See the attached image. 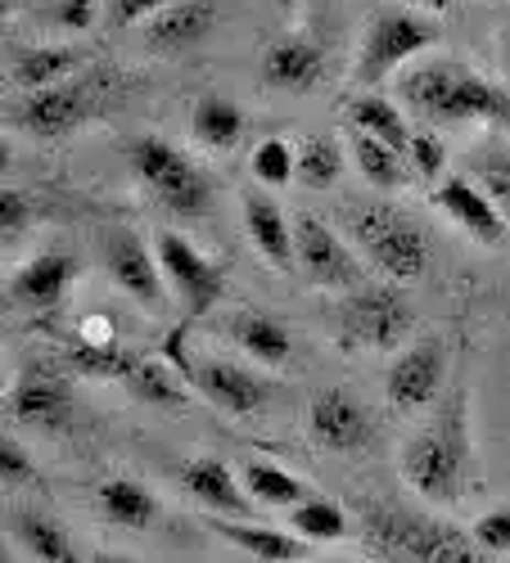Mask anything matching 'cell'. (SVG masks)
<instances>
[{"label":"cell","instance_id":"cell-18","mask_svg":"<svg viewBox=\"0 0 510 563\" xmlns=\"http://www.w3.org/2000/svg\"><path fill=\"white\" fill-rule=\"evenodd\" d=\"M245 230H249V240H253V249L262 253L267 266L299 271V262H294V221L281 212V203H275L271 195H262V190L245 195Z\"/></svg>","mask_w":510,"mask_h":563},{"label":"cell","instance_id":"cell-1","mask_svg":"<svg viewBox=\"0 0 510 563\" xmlns=\"http://www.w3.org/2000/svg\"><path fill=\"white\" fill-rule=\"evenodd\" d=\"M398 100L434 126L488 122L497 131H510V90L492 86L488 77H479L475 68L456 64V59L411 64L398 77Z\"/></svg>","mask_w":510,"mask_h":563},{"label":"cell","instance_id":"cell-7","mask_svg":"<svg viewBox=\"0 0 510 563\" xmlns=\"http://www.w3.org/2000/svg\"><path fill=\"white\" fill-rule=\"evenodd\" d=\"M335 324H339L344 343L370 347V352H389L415 330V311L389 285H357L335 307Z\"/></svg>","mask_w":510,"mask_h":563},{"label":"cell","instance_id":"cell-34","mask_svg":"<svg viewBox=\"0 0 510 563\" xmlns=\"http://www.w3.org/2000/svg\"><path fill=\"white\" fill-rule=\"evenodd\" d=\"M470 180H479V190L510 217V150L488 145L470 154Z\"/></svg>","mask_w":510,"mask_h":563},{"label":"cell","instance_id":"cell-20","mask_svg":"<svg viewBox=\"0 0 510 563\" xmlns=\"http://www.w3.org/2000/svg\"><path fill=\"white\" fill-rule=\"evenodd\" d=\"M321 77H326V55H321L316 41L290 36L262 55V81L275 90H290V96H303Z\"/></svg>","mask_w":510,"mask_h":563},{"label":"cell","instance_id":"cell-29","mask_svg":"<svg viewBox=\"0 0 510 563\" xmlns=\"http://www.w3.org/2000/svg\"><path fill=\"white\" fill-rule=\"evenodd\" d=\"M352 131H366V135H376V140H384V145H393L398 154H406L411 150V126H406V118H402V109L398 104H389L384 96H357L352 104Z\"/></svg>","mask_w":510,"mask_h":563},{"label":"cell","instance_id":"cell-37","mask_svg":"<svg viewBox=\"0 0 510 563\" xmlns=\"http://www.w3.org/2000/svg\"><path fill=\"white\" fill-rule=\"evenodd\" d=\"M32 225V203L23 190H14V185H6L0 190V240H6V249H14V240Z\"/></svg>","mask_w":510,"mask_h":563},{"label":"cell","instance_id":"cell-24","mask_svg":"<svg viewBox=\"0 0 510 563\" xmlns=\"http://www.w3.org/2000/svg\"><path fill=\"white\" fill-rule=\"evenodd\" d=\"M77 51L73 45H10V81L19 90H45L68 81V73L77 68Z\"/></svg>","mask_w":510,"mask_h":563},{"label":"cell","instance_id":"cell-42","mask_svg":"<svg viewBox=\"0 0 510 563\" xmlns=\"http://www.w3.org/2000/svg\"><path fill=\"white\" fill-rule=\"evenodd\" d=\"M77 343H86V347H118V334H113V324L105 320V316H96V320H82V334H77Z\"/></svg>","mask_w":510,"mask_h":563},{"label":"cell","instance_id":"cell-23","mask_svg":"<svg viewBox=\"0 0 510 563\" xmlns=\"http://www.w3.org/2000/svg\"><path fill=\"white\" fill-rule=\"evenodd\" d=\"M230 339H236V347L258 361V365H285L294 356V339L290 330L275 316H262V311H240V316H230Z\"/></svg>","mask_w":510,"mask_h":563},{"label":"cell","instance_id":"cell-33","mask_svg":"<svg viewBox=\"0 0 510 563\" xmlns=\"http://www.w3.org/2000/svg\"><path fill=\"white\" fill-rule=\"evenodd\" d=\"M290 528H294L299 537H307V541H339V537L348 532V519H344V509H339L335 500H326V496H303V500L294 505Z\"/></svg>","mask_w":510,"mask_h":563},{"label":"cell","instance_id":"cell-11","mask_svg":"<svg viewBox=\"0 0 510 563\" xmlns=\"http://www.w3.org/2000/svg\"><path fill=\"white\" fill-rule=\"evenodd\" d=\"M90 118V96L73 81L45 86V90H28L14 109L19 131H28L32 140H64L73 135L82 122Z\"/></svg>","mask_w":510,"mask_h":563},{"label":"cell","instance_id":"cell-38","mask_svg":"<svg viewBox=\"0 0 510 563\" xmlns=\"http://www.w3.org/2000/svg\"><path fill=\"white\" fill-rule=\"evenodd\" d=\"M41 19L59 32H86L96 23V0H55V5L41 10Z\"/></svg>","mask_w":510,"mask_h":563},{"label":"cell","instance_id":"cell-26","mask_svg":"<svg viewBox=\"0 0 510 563\" xmlns=\"http://www.w3.org/2000/svg\"><path fill=\"white\" fill-rule=\"evenodd\" d=\"M10 532L19 537V545H23L36 563H82L73 537H68L55 519H45V514H32V509L10 514Z\"/></svg>","mask_w":510,"mask_h":563},{"label":"cell","instance_id":"cell-43","mask_svg":"<svg viewBox=\"0 0 510 563\" xmlns=\"http://www.w3.org/2000/svg\"><path fill=\"white\" fill-rule=\"evenodd\" d=\"M411 10H421V14H443V10H452L456 0H406Z\"/></svg>","mask_w":510,"mask_h":563},{"label":"cell","instance_id":"cell-27","mask_svg":"<svg viewBox=\"0 0 510 563\" xmlns=\"http://www.w3.org/2000/svg\"><path fill=\"white\" fill-rule=\"evenodd\" d=\"M122 388L135 397V401H145V406H167V410H181L185 401V384L176 379V369L163 365V361H150V356H135V365L122 374Z\"/></svg>","mask_w":510,"mask_h":563},{"label":"cell","instance_id":"cell-32","mask_svg":"<svg viewBox=\"0 0 510 563\" xmlns=\"http://www.w3.org/2000/svg\"><path fill=\"white\" fill-rule=\"evenodd\" d=\"M344 172V150L335 145L330 135H307L299 150V180L307 190H330Z\"/></svg>","mask_w":510,"mask_h":563},{"label":"cell","instance_id":"cell-28","mask_svg":"<svg viewBox=\"0 0 510 563\" xmlns=\"http://www.w3.org/2000/svg\"><path fill=\"white\" fill-rule=\"evenodd\" d=\"M245 109L236 100H226V96H204L195 104V118H191V131L199 135V145L208 150H230V145H240V135H245Z\"/></svg>","mask_w":510,"mask_h":563},{"label":"cell","instance_id":"cell-21","mask_svg":"<svg viewBox=\"0 0 510 563\" xmlns=\"http://www.w3.org/2000/svg\"><path fill=\"white\" fill-rule=\"evenodd\" d=\"M213 27H217L213 0H172L167 10L150 19V45L154 51H185V45H199Z\"/></svg>","mask_w":510,"mask_h":563},{"label":"cell","instance_id":"cell-6","mask_svg":"<svg viewBox=\"0 0 510 563\" xmlns=\"http://www.w3.org/2000/svg\"><path fill=\"white\" fill-rule=\"evenodd\" d=\"M434 41H438V32L421 10H380L361 32L352 77L361 86H380L402 64H411L415 55H425Z\"/></svg>","mask_w":510,"mask_h":563},{"label":"cell","instance_id":"cell-14","mask_svg":"<svg viewBox=\"0 0 510 563\" xmlns=\"http://www.w3.org/2000/svg\"><path fill=\"white\" fill-rule=\"evenodd\" d=\"M191 384L204 393V401H213L226 415H253L271 397L267 379H258L253 369H245L236 361H217V356H199L191 365Z\"/></svg>","mask_w":510,"mask_h":563},{"label":"cell","instance_id":"cell-44","mask_svg":"<svg viewBox=\"0 0 510 563\" xmlns=\"http://www.w3.org/2000/svg\"><path fill=\"white\" fill-rule=\"evenodd\" d=\"M96 563H135V559H127V554H109V550H105V554H96Z\"/></svg>","mask_w":510,"mask_h":563},{"label":"cell","instance_id":"cell-5","mask_svg":"<svg viewBox=\"0 0 510 563\" xmlns=\"http://www.w3.org/2000/svg\"><path fill=\"white\" fill-rule=\"evenodd\" d=\"M131 172L145 180V190L176 217H199L208 212L213 203V180L208 172L191 158V154H181L176 145H167V140L159 135H141V140H131Z\"/></svg>","mask_w":510,"mask_h":563},{"label":"cell","instance_id":"cell-12","mask_svg":"<svg viewBox=\"0 0 510 563\" xmlns=\"http://www.w3.org/2000/svg\"><path fill=\"white\" fill-rule=\"evenodd\" d=\"M105 266L113 275V285L135 298L145 311H163V275H159V253L145 249L141 234H131V230H113L109 240H105Z\"/></svg>","mask_w":510,"mask_h":563},{"label":"cell","instance_id":"cell-2","mask_svg":"<svg viewBox=\"0 0 510 563\" xmlns=\"http://www.w3.org/2000/svg\"><path fill=\"white\" fill-rule=\"evenodd\" d=\"M361 537L384 563H488V550L475 541V532H460L456 523L398 500L366 505Z\"/></svg>","mask_w":510,"mask_h":563},{"label":"cell","instance_id":"cell-30","mask_svg":"<svg viewBox=\"0 0 510 563\" xmlns=\"http://www.w3.org/2000/svg\"><path fill=\"white\" fill-rule=\"evenodd\" d=\"M352 163L370 185H380V190H398V185H406V176H411L406 154H398L393 145H384V140L366 135V131H352Z\"/></svg>","mask_w":510,"mask_h":563},{"label":"cell","instance_id":"cell-35","mask_svg":"<svg viewBox=\"0 0 510 563\" xmlns=\"http://www.w3.org/2000/svg\"><path fill=\"white\" fill-rule=\"evenodd\" d=\"M249 172H253V180L271 185V190H281V185H290V180L299 176V154L285 145V140L271 135V140H262V145L253 150Z\"/></svg>","mask_w":510,"mask_h":563},{"label":"cell","instance_id":"cell-25","mask_svg":"<svg viewBox=\"0 0 510 563\" xmlns=\"http://www.w3.org/2000/svg\"><path fill=\"white\" fill-rule=\"evenodd\" d=\"M96 500H100L105 519L118 523V528H127V532L154 528V519H159L154 492H150L145 483H135V478H105L100 492H96Z\"/></svg>","mask_w":510,"mask_h":563},{"label":"cell","instance_id":"cell-31","mask_svg":"<svg viewBox=\"0 0 510 563\" xmlns=\"http://www.w3.org/2000/svg\"><path fill=\"white\" fill-rule=\"evenodd\" d=\"M245 492L253 505H299L307 496V487L281 464H267V460H249L245 464Z\"/></svg>","mask_w":510,"mask_h":563},{"label":"cell","instance_id":"cell-13","mask_svg":"<svg viewBox=\"0 0 510 563\" xmlns=\"http://www.w3.org/2000/svg\"><path fill=\"white\" fill-rule=\"evenodd\" d=\"M443 374H447V356H443V343H415L406 347L389 374H384V397L393 410H421L438 397L443 388Z\"/></svg>","mask_w":510,"mask_h":563},{"label":"cell","instance_id":"cell-41","mask_svg":"<svg viewBox=\"0 0 510 563\" xmlns=\"http://www.w3.org/2000/svg\"><path fill=\"white\" fill-rule=\"evenodd\" d=\"M172 0H113L109 5V19L122 27V23H141V19H154L159 10H167Z\"/></svg>","mask_w":510,"mask_h":563},{"label":"cell","instance_id":"cell-3","mask_svg":"<svg viewBox=\"0 0 510 563\" xmlns=\"http://www.w3.org/2000/svg\"><path fill=\"white\" fill-rule=\"evenodd\" d=\"M402 483L430 500V505H452L466 492L470 474V438H466V401H452L434 415V424H425L415 438L402 442Z\"/></svg>","mask_w":510,"mask_h":563},{"label":"cell","instance_id":"cell-4","mask_svg":"<svg viewBox=\"0 0 510 563\" xmlns=\"http://www.w3.org/2000/svg\"><path fill=\"white\" fill-rule=\"evenodd\" d=\"M344 225L352 244L366 253V262L393 285H415L430 271V240L402 208L393 203H348Z\"/></svg>","mask_w":510,"mask_h":563},{"label":"cell","instance_id":"cell-15","mask_svg":"<svg viewBox=\"0 0 510 563\" xmlns=\"http://www.w3.org/2000/svg\"><path fill=\"white\" fill-rule=\"evenodd\" d=\"M176 478H181L185 496L199 500L208 514H221V519H240V514L258 509V505L249 500L245 483H236V474H230V468H226L221 460H213V455H191V460H181Z\"/></svg>","mask_w":510,"mask_h":563},{"label":"cell","instance_id":"cell-16","mask_svg":"<svg viewBox=\"0 0 510 563\" xmlns=\"http://www.w3.org/2000/svg\"><path fill=\"white\" fill-rule=\"evenodd\" d=\"M434 203L470 234V240H479V244H501L506 240V212L479 190V185L470 180V176H447V180H438V190H434Z\"/></svg>","mask_w":510,"mask_h":563},{"label":"cell","instance_id":"cell-17","mask_svg":"<svg viewBox=\"0 0 510 563\" xmlns=\"http://www.w3.org/2000/svg\"><path fill=\"white\" fill-rule=\"evenodd\" d=\"M77 279V257L55 249V253H36L28 266H19L10 275V298L28 311H51L64 302V294Z\"/></svg>","mask_w":510,"mask_h":563},{"label":"cell","instance_id":"cell-40","mask_svg":"<svg viewBox=\"0 0 510 563\" xmlns=\"http://www.w3.org/2000/svg\"><path fill=\"white\" fill-rule=\"evenodd\" d=\"M0 474H6V487L32 483V460H28V451H23L14 438L0 442Z\"/></svg>","mask_w":510,"mask_h":563},{"label":"cell","instance_id":"cell-45","mask_svg":"<svg viewBox=\"0 0 510 563\" xmlns=\"http://www.w3.org/2000/svg\"><path fill=\"white\" fill-rule=\"evenodd\" d=\"M0 563H14V554H6V559H0Z\"/></svg>","mask_w":510,"mask_h":563},{"label":"cell","instance_id":"cell-36","mask_svg":"<svg viewBox=\"0 0 510 563\" xmlns=\"http://www.w3.org/2000/svg\"><path fill=\"white\" fill-rule=\"evenodd\" d=\"M406 163L421 180H443V167H447V145L434 135V131H415L411 135V150H406Z\"/></svg>","mask_w":510,"mask_h":563},{"label":"cell","instance_id":"cell-39","mask_svg":"<svg viewBox=\"0 0 510 563\" xmlns=\"http://www.w3.org/2000/svg\"><path fill=\"white\" fill-rule=\"evenodd\" d=\"M475 541L488 550V554H510V509H492L470 528Z\"/></svg>","mask_w":510,"mask_h":563},{"label":"cell","instance_id":"cell-10","mask_svg":"<svg viewBox=\"0 0 510 563\" xmlns=\"http://www.w3.org/2000/svg\"><path fill=\"white\" fill-rule=\"evenodd\" d=\"M307 433L316 438V446L326 451H366L376 442V424H370L366 406L348 393V388H321L307 406Z\"/></svg>","mask_w":510,"mask_h":563},{"label":"cell","instance_id":"cell-22","mask_svg":"<svg viewBox=\"0 0 510 563\" xmlns=\"http://www.w3.org/2000/svg\"><path fill=\"white\" fill-rule=\"evenodd\" d=\"M208 528H213L221 541H230L236 550H245V554H253V559H262V563H294V559H303V550H307V541H299V532L258 528V523H240V519H221V514H213Z\"/></svg>","mask_w":510,"mask_h":563},{"label":"cell","instance_id":"cell-19","mask_svg":"<svg viewBox=\"0 0 510 563\" xmlns=\"http://www.w3.org/2000/svg\"><path fill=\"white\" fill-rule=\"evenodd\" d=\"M6 410L28 429H64L73 415V393L59 379H51V374H28V379L10 388Z\"/></svg>","mask_w":510,"mask_h":563},{"label":"cell","instance_id":"cell-9","mask_svg":"<svg viewBox=\"0 0 510 563\" xmlns=\"http://www.w3.org/2000/svg\"><path fill=\"white\" fill-rule=\"evenodd\" d=\"M154 253H159V262H163V271H167V279H172L176 298L185 302V311H191V316H204V311L221 298V285H226L221 266L208 262L191 240H185V234L159 230V234H154Z\"/></svg>","mask_w":510,"mask_h":563},{"label":"cell","instance_id":"cell-8","mask_svg":"<svg viewBox=\"0 0 510 563\" xmlns=\"http://www.w3.org/2000/svg\"><path fill=\"white\" fill-rule=\"evenodd\" d=\"M294 262H299V275L316 289H344L348 294V289L366 285L361 262L348 253V244L339 234L312 212L294 217Z\"/></svg>","mask_w":510,"mask_h":563}]
</instances>
